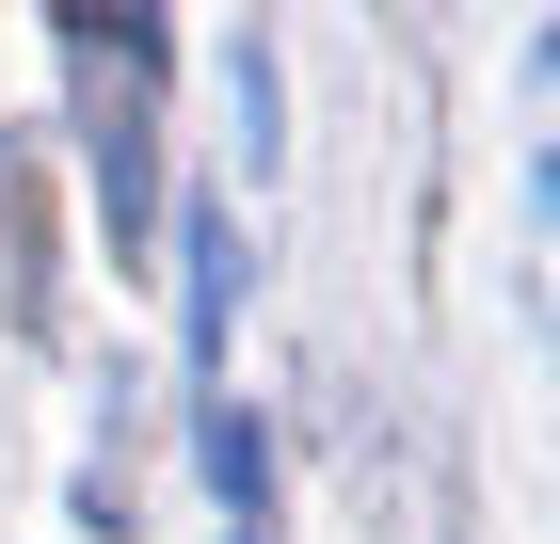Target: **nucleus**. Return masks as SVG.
Wrapping results in <instances>:
<instances>
[{"mask_svg":"<svg viewBox=\"0 0 560 544\" xmlns=\"http://www.w3.org/2000/svg\"><path fill=\"white\" fill-rule=\"evenodd\" d=\"M192 449H209L224 512H257V497H272V449H257V417H209V432H192Z\"/></svg>","mask_w":560,"mask_h":544,"instance_id":"obj_2","label":"nucleus"},{"mask_svg":"<svg viewBox=\"0 0 560 544\" xmlns=\"http://www.w3.org/2000/svg\"><path fill=\"white\" fill-rule=\"evenodd\" d=\"M241 321V209H192V352H224Z\"/></svg>","mask_w":560,"mask_h":544,"instance_id":"obj_1","label":"nucleus"},{"mask_svg":"<svg viewBox=\"0 0 560 544\" xmlns=\"http://www.w3.org/2000/svg\"><path fill=\"white\" fill-rule=\"evenodd\" d=\"M224 96H241V176H272V65L224 48Z\"/></svg>","mask_w":560,"mask_h":544,"instance_id":"obj_3","label":"nucleus"}]
</instances>
